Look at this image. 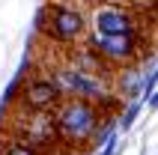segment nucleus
<instances>
[{
  "label": "nucleus",
  "mask_w": 158,
  "mask_h": 155,
  "mask_svg": "<svg viewBox=\"0 0 158 155\" xmlns=\"http://www.w3.org/2000/svg\"><path fill=\"white\" fill-rule=\"evenodd\" d=\"M54 125H57V140L72 149H89L102 137V125H105V107L93 98H81V95H63L54 104Z\"/></svg>",
  "instance_id": "nucleus-1"
},
{
  "label": "nucleus",
  "mask_w": 158,
  "mask_h": 155,
  "mask_svg": "<svg viewBox=\"0 0 158 155\" xmlns=\"http://www.w3.org/2000/svg\"><path fill=\"white\" fill-rule=\"evenodd\" d=\"M12 137L27 140L36 149H48L54 143H60L51 113H30V111H18V119L12 122Z\"/></svg>",
  "instance_id": "nucleus-5"
},
{
  "label": "nucleus",
  "mask_w": 158,
  "mask_h": 155,
  "mask_svg": "<svg viewBox=\"0 0 158 155\" xmlns=\"http://www.w3.org/2000/svg\"><path fill=\"white\" fill-rule=\"evenodd\" d=\"M42 30L57 45H78L87 39L89 24L87 15L69 3H48L42 12Z\"/></svg>",
  "instance_id": "nucleus-3"
},
{
  "label": "nucleus",
  "mask_w": 158,
  "mask_h": 155,
  "mask_svg": "<svg viewBox=\"0 0 158 155\" xmlns=\"http://www.w3.org/2000/svg\"><path fill=\"white\" fill-rule=\"evenodd\" d=\"M42 155H81V149H72L66 143H54V146L42 149Z\"/></svg>",
  "instance_id": "nucleus-8"
},
{
  "label": "nucleus",
  "mask_w": 158,
  "mask_h": 155,
  "mask_svg": "<svg viewBox=\"0 0 158 155\" xmlns=\"http://www.w3.org/2000/svg\"><path fill=\"white\" fill-rule=\"evenodd\" d=\"M143 18L137 9H131L128 3H116V0H98L93 3L87 15V24H89V33H105V36H114V33H140Z\"/></svg>",
  "instance_id": "nucleus-4"
},
{
  "label": "nucleus",
  "mask_w": 158,
  "mask_h": 155,
  "mask_svg": "<svg viewBox=\"0 0 158 155\" xmlns=\"http://www.w3.org/2000/svg\"><path fill=\"white\" fill-rule=\"evenodd\" d=\"M0 155H42V149H36L33 143H27L21 137H9L0 146Z\"/></svg>",
  "instance_id": "nucleus-7"
},
{
  "label": "nucleus",
  "mask_w": 158,
  "mask_h": 155,
  "mask_svg": "<svg viewBox=\"0 0 158 155\" xmlns=\"http://www.w3.org/2000/svg\"><path fill=\"white\" fill-rule=\"evenodd\" d=\"M60 98H63V93L54 78H30L21 86V95L15 98V107L18 111H30V113H51Z\"/></svg>",
  "instance_id": "nucleus-6"
},
{
  "label": "nucleus",
  "mask_w": 158,
  "mask_h": 155,
  "mask_svg": "<svg viewBox=\"0 0 158 155\" xmlns=\"http://www.w3.org/2000/svg\"><path fill=\"white\" fill-rule=\"evenodd\" d=\"M87 48L96 51V57L107 69H119V66H128V63L143 57L146 39L140 33H114V36L87 33Z\"/></svg>",
  "instance_id": "nucleus-2"
}]
</instances>
